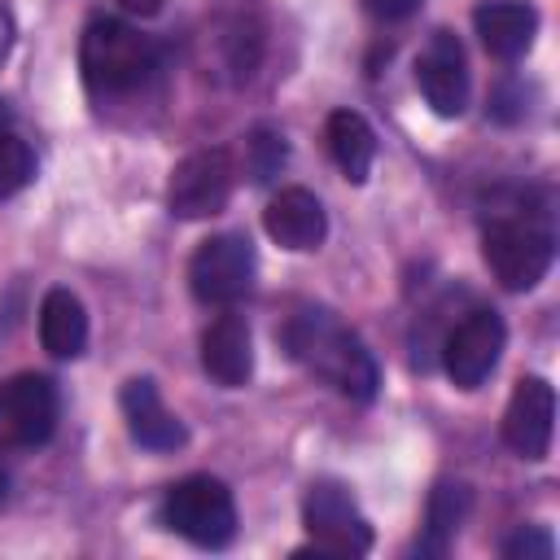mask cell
I'll list each match as a JSON object with an SVG mask.
<instances>
[{"instance_id":"cell-1","label":"cell","mask_w":560,"mask_h":560,"mask_svg":"<svg viewBox=\"0 0 560 560\" xmlns=\"http://www.w3.org/2000/svg\"><path fill=\"white\" fill-rule=\"evenodd\" d=\"M284 350L293 363H302L311 376L328 381L332 389H341L354 402H368L381 385L376 363L368 354V346L324 306H302L289 315L284 332H280Z\"/></svg>"},{"instance_id":"cell-2","label":"cell","mask_w":560,"mask_h":560,"mask_svg":"<svg viewBox=\"0 0 560 560\" xmlns=\"http://www.w3.org/2000/svg\"><path fill=\"white\" fill-rule=\"evenodd\" d=\"M481 254H486V267L494 271V280L503 289L521 293L547 276L556 245H551V228L542 219L521 214V206H508V210H494L486 219Z\"/></svg>"},{"instance_id":"cell-3","label":"cell","mask_w":560,"mask_h":560,"mask_svg":"<svg viewBox=\"0 0 560 560\" xmlns=\"http://www.w3.org/2000/svg\"><path fill=\"white\" fill-rule=\"evenodd\" d=\"M79 66H83V83L92 92L118 96V92H131V88H140L149 79L153 44L140 31H131L127 22H118V18H96L83 31Z\"/></svg>"},{"instance_id":"cell-4","label":"cell","mask_w":560,"mask_h":560,"mask_svg":"<svg viewBox=\"0 0 560 560\" xmlns=\"http://www.w3.org/2000/svg\"><path fill=\"white\" fill-rule=\"evenodd\" d=\"M162 521L192 547H228L236 534V503L219 477H184L162 499Z\"/></svg>"},{"instance_id":"cell-5","label":"cell","mask_w":560,"mask_h":560,"mask_svg":"<svg viewBox=\"0 0 560 560\" xmlns=\"http://www.w3.org/2000/svg\"><path fill=\"white\" fill-rule=\"evenodd\" d=\"M302 525L311 534V547H298L293 556H363V551H372V525L341 481H315L306 490Z\"/></svg>"},{"instance_id":"cell-6","label":"cell","mask_w":560,"mask_h":560,"mask_svg":"<svg viewBox=\"0 0 560 560\" xmlns=\"http://www.w3.org/2000/svg\"><path fill=\"white\" fill-rule=\"evenodd\" d=\"M254 284V245L241 232L206 236L188 258V289L206 306H232Z\"/></svg>"},{"instance_id":"cell-7","label":"cell","mask_w":560,"mask_h":560,"mask_svg":"<svg viewBox=\"0 0 560 560\" xmlns=\"http://www.w3.org/2000/svg\"><path fill=\"white\" fill-rule=\"evenodd\" d=\"M236 184V166L228 149H197L184 162H175L166 184V206L179 219H210L228 206Z\"/></svg>"},{"instance_id":"cell-8","label":"cell","mask_w":560,"mask_h":560,"mask_svg":"<svg viewBox=\"0 0 560 560\" xmlns=\"http://www.w3.org/2000/svg\"><path fill=\"white\" fill-rule=\"evenodd\" d=\"M57 429V385L44 372L0 381V446H39Z\"/></svg>"},{"instance_id":"cell-9","label":"cell","mask_w":560,"mask_h":560,"mask_svg":"<svg viewBox=\"0 0 560 560\" xmlns=\"http://www.w3.org/2000/svg\"><path fill=\"white\" fill-rule=\"evenodd\" d=\"M503 341H508V328H503V319L494 311L464 315L446 332V341H442V368H446V376L459 389H477L494 372V363L503 354Z\"/></svg>"},{"instance_id":"cell-10","label":"cell","mask_w":560,"mask_h":560,"mask_svg":"<svg viewBox=\"0 0 560 560\" xmlns=\"http://www.w3.org/2000/svg\"><path fill=\"white\" fill-rule=\"evenodd\" d=\"M416 83L438 118H459L468 105V61L464 48L451 31H433L420 61H416Z\"/></svg>"},{"instance_id":"cell-11","label":"cell","mask_w":560,"mask_h":560,"mask_svg":"<svg viewBox=\"0 0 560 560\" xmlns=\"http://www.w3.org/2000/svg\"><path fill=\"white\" fill-rule=\"evenodd\" d=\"M551 420H556V394L542 376H521L508 411H503V442L521 459H542L551 446Z\"/></svg>"},{"instance_id":"cell-12","label":"cell","mask_w":560,"mask_h":560,"mask_svg":"<svg viewBox=\"0 0 560 560\" xmlns=\"http://www.w3.org/2000/svg\"><path fill=\"white\" fill-rule=\"evenodd\" d=\"M262 228L280 249H315L328 232V214L319 206V197L311 188H280L267 210H262Z\"/></svg>"},{"instance_id":"cell-13","label":"cell","mask_w":560,"mask_h":560,"mask_svg":"<svg viewBox=\"0 0 560 560\" xmlns=\"http://www.w3.org/2000/svg\"><path fill=\"white\" fill-rule=\"evenodd\" d=\"M201 368L223 389H236L254 376V337L241 315H219L201 332Z\"/></svg>"},{"instance_id":"cell-14","label":"cell","mask_w":560,"mask_h":560,"mask_svg":"<svg viewBox=\"0 0 560 560\" xmlns=\"http://www.w3.org/2000/svg\"><path fill=\"white\" fill-rule=\"evenodd\" d=\"M472 26L490 57L516 61L521 52H529V44L538 35V9L525 0H486L472 9Z\"/></svg>"},{"instance_id":"cell-15","label":"cell","mask_w":560,"mask_h":560,"mask_svg":"<svg viewBox=\"0 0 560 560\" xmlns=\"http://www.w3.org/2000/svg\"><path fill=\"white\" fill-rule=\"evenodd\" d=\"M118 402H122L127 429H131V438H136L140 446H149V451H175V446H184L188 433H184V424L162 407V394H158V385H153L149 376L127 381L122 394H118Z\"/></svg>"},{"instance_id":"cell-16","label":"cell","mask_w":560,"mask_h":560,"mask_svg":"<svg viewBox=\"0 0 560 560\" xmlns=\"http://www.w3.org/2000/svg\"><path fill=\"white\" fill-rule=\"evenodd\" d=\"M39 341L52 359H74L88 346V315L70 289H48L39 302Z\"/></svg>"},{"instance_id":"cell-17","label":"cell","mask_w":560,"mask_h":560,"mask_svg":"<svg viewBox=\"0 0 560 560\" xmlns=\"http://www.w3.org/2000/svg\"><path fill=\"white\" fill-rule=\"evenodd\" d=\"M324 136H328V153H332L337 171L350 184H363L372 162H376V136H372L368 118L354 114V109H337V114H328V131Z\"/></svg>"},{"instance_id":"cell-18","label":"cell","mask_w":560,"mask_h":560,"mask_svg":"<svg viewBox=\"0 0 560 560\" xmlns=\"http://www.w3.org/2000/svg\"><path fill=\"white\" fill-rule=\"evenodd\" d=\"M468 503H472V494H468L464 481H442L429 494V516H424V538H420L424 556H442L446 551V542L455 538L459 521L468 516Z\"/></svg>"},{"instance_id":"cell-19","label":"cell","mask_w":560,"mask_h":560,"mask_svg":"<svg viewBox=\"0 0 560 560\" xmlns=\"http://www.w3.org/2000/svg\"><path fill=\"white\" fill-rule=\"evenodd\" d=\"M31 179H35V153H31V144L22 136L4 131L0 136V201L18 197Z\"/></svg>"},{"instance_id":"cell-20","label":"cell","mask_w":560,"mask_h":560,"mask_svg":"<svg viewBox=\"0 0 560 560\" xmlns=\"http://www.w3.org/2000/svg\"><path fill=\"white\" fill-rule=\"evenodd\" d=\"M284 136L276 127H254L249 140H245V171L254 184H267L280 166H284Z\"/></svg>"},{"instance_id":"cell-21","label":"cell","mask_w":560,"mask_h":560,"mask_svg":"<svg viewBox=\"0 0 560 560\" xmlns=\"http://www.w3.org/2000/svg\"><path fill=\"white\" fill-rule=\"evenodd\" d=\"M503 556H512V560H547L551 556V538L542 529H516L503 542Z\"/></svg>"},{"instance_id":"cell-22","label":"cell","mask_w":560,"mask_h":560,"mask_svg":"<svg viewBox=\"0 0 560 560\" xmlns=\"http://www.w3.org/2000/svg\"><path fill=\"white\" fill-rule=\"evenodd\" d=\"M363 9L376 18V22H402L420 9V0H363Z\"/></svg>"},{"instance_id":"cell-23","label":"cell","mask_w":560,"mask_h":560,"mask_svg":"<svg viewBox=\"0 0 560 560\" xmlns=\"http://www.w3.org/2000/svg\"><path fill=\"white\" fill-rule=\"evenodd\" d=\"M13 35H18V31H13V13H9V9L0 4V66H4L9 48H13Z\"/></svg>"},{"instance_id":"cell-24","label":"cell","mask_w":560,"mask_h":560,"mask_svg":"<svg viewBox=\"0 0 560 560\" xmlns=\"http://www.w3.org/2000/svg\"><path fill=\"white\" fill-rule=\"evenodd\" d=\"M127 13H136V18H153L158 9H162V0H118Z\"/></svg>"},{"instance_id":"cell-25","label":"cell","mask_w":560,"mask_h":560,"mask_svg":"<svg viewBox=\"0 0 560 560\" xmlns=\"http://www.w3.org/2000/svg\"><path fill=\"white\" fill-rule=\"evenodd\" d=\"M4 499H9V472L0 468V503H4Z\"/></svg>"},{"instance_id":"cell-26","label":"cell","mask_w":560,"mask_h":560,"mask_svg":"<svg viewBox=\"0 0 560 560\" xmlns=\"http://www.w3.org/2000/svg\"><path fill=\"white\" fill-rule=\"evenodd\" d=\"M4 131H9V109L0 105V136H4Z\"/></svg>"}]
</instances>
